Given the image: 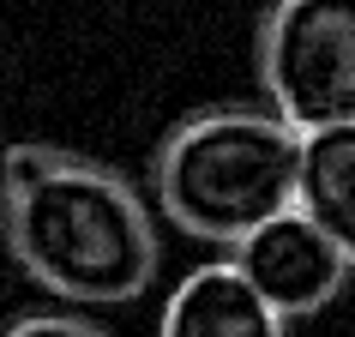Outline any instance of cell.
<instances>
[{"mask_svg":"<svg viewBox=\"0 0 355 337\" xmlns=\"http://www.w3.org/2000/svg\"><path fill=\"white\" fill-rule=\"evenodd\" d=\"M0 229L12 259L67 301H132L157 277V223L114 168L55 145L0 157Z\"/></svg>","mask_w":355,"mask_h":337,"instance_id":"1","label":"cell"},{"mask_svg":"<svg viewBox=\"0 0 355 337\" xmlns=\"http://www.w3.org/2000/svg\"><path fill=\"white\" fill-rule=\"evenodd\" d=\"M301 139L265 109H205L157 150V199L168 223L205 241H241L295 205Z\"/></svg>","mask_w":355,"mask_h":337,"instance_id":"2","label":"cell"},{"mask_svg":"<svg viewBox=\"0 0 355 337\" xmlns=\"http://www.w3.org/2000/svg\"><path fill=\"white\" fill-rule=\"evenodd\" d=\"M259 78L295 139L355 127V0H277L259 31Z\"/></svg>","mask_w":355,"mask_h":337,"instance_id":"3","label":"cell"},{"mask_svg":"<svg viewBox=\"0 0 355 337\" xmlns=\"http://www.w3.org/2000/svg\"><path fill=\"white\" fill-rule=\"evenodd\" d=\"M229 265H235V277H241L283 325L319 313V307H331L337 289L349 283V259H343L295 205L283 211V217H271V223H259L253 235H241L235 253H229Z\"/></svg>","mask_w":355,"mask_h":337,"instance_id":"4","label":"cell"},{"mask_svg":"<svg viewBox=\"0 0 355 337\" xmlns=\"http://www.w3.org/2000/svg\"><path fill=\"white\" fill-rule=\"evenodd\" d=\"M157 337H289V325L235 277V265L217 259L175 283Z\"/></svg>","mask_w":355,"mask_h":337,"instance_id":"5","label":"cell"},{"mask_svg":"<svg viewBox=\"0 0 355 337\" xmlns=\"http://www.w3.org/2000/svg\"><path fill=\"white\" fill-rule=\"evenodd\" d=\"M295 211L355 271V127L307 132L295 157Z\"/></svg>","mask_w":355,"mask_h":337,"instance_id":"6","label":"cell"},{"mask_svg":"<svg viewBox=\"0 0 355 337\" xmlns=\"http://www.w3.org/2000/svg\"><path fill=\"white\" fill-rule=\"evenodd\" d=\"M0 337H103L85 319H60V313H19L0 325Z\"/></svg>","mask_w":355,"mask_h":337,"instance_id":"7","label":"cell"}]
</instances>
